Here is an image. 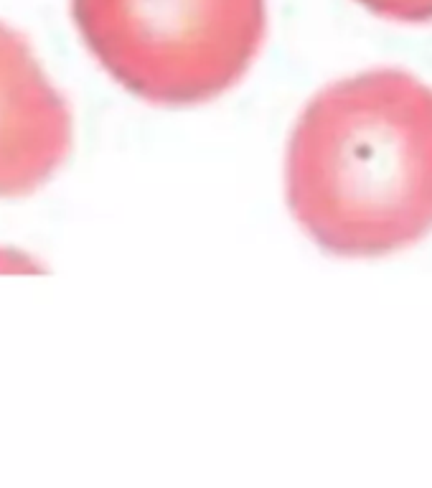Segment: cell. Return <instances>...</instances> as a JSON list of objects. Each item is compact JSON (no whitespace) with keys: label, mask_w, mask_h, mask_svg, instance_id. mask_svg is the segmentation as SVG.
Returning a JSON list of instances; mask_svg holds the SVG:
<instances>
[{"label":"cell","mask_w":432,"mask_h":488,"mask_svg":"<svg viewBox=\"0 0 432 488\" xmlns=\"http://www.w3.org/2000/svg\"><path fill=\"white\" fill-rule=\"evenodd\" d=\"M86 48L130 95L194 107L232 89L267 31L265 0H71Z\"/></svg>","instance_id":"2"},{"label":"cell","mask_w":432,"mask_h":488,"mask_svg":"<svg viewBox=\"0 0 432 488\" xmlns=\"http://www.w3.org/2000/svg\"><path fill=\"white\" fill-rule=\"evenodd\" d=\"M74 140L71 112L31 44L0 24V198L39 191L64 166Z\"/></svg>","instance_id":"3"},{"label":"cell","mask_w":432,"mask_h":488,"mask_svg":"<svg viewBox=\"0 0 432 488\" xmlns=\"http://www.w3.org/2000/svg\"><path fill=\"white\" fill-rule=\"evenodd\" d=\"M39 265L28 257L26 252L10 250V247H0V272H39Z\"/></svg>","instance_id":"5"},{"label":"cell","mask_w":432,"mask_h":488,"mask_svg":"<svg viewBox=\"0 0 432 488\" xmlns=\"http://www.w3.org/2000/svg\"><path fill=\"white\" fill-rule=\"evenodd\" d=\"M288 206L338 257H379L432 232V87L400 69L333 82L308 102L285 158Z\"/></svg>","instance_id":"1"},{"label":"cell","mask_w":432,"mask_h":488,"mask_svg":"<svg viewBox=\"0 0 432 488\" xmlns=\"http://www.w3.org/2000/svg\"><path fill=\"white\" fill-rule=\"evenodd\" d=\"M374 16L397 24H430L432 0H356Z\"/></svg>","instance_id":"4"}]
</instances>
